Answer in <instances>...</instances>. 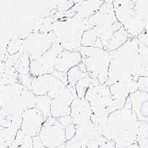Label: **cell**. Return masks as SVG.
<instances>
[{"mask_svg":"<svg viewBox=\"0 0 148 148\" xmlns=\"http://www.w3.org/2000/svg\"><path fill=\"white\" fill-rule=\"evenodd\" d=\"M110 52L108 86L123 81H137L142 76L148 77V48L137 37H129L124 45Z\"/></svg>","mask_w":148,"mask_h":148,"instance_id":"cell-1","label":"cell"},{"mask_svg":"<svg viewBox=\"0 0 148 148\" xmlns=\"http://www.w3.org/2000/svg\"><path fill=\"white\" fill-rule=\"evenodd\" d=\"M139 120L132 109L129 97L123 109L112 112L101 127L103 136L122 148L137 143Z\"/></svg>","mask_w":148,"mask_h":148,"instance_id":"cell-2","label":"cell"},{"mask_svg":"<svg viewBox=\"0 0 148 148\" xmlns=\"http://www.w3.org/2000/svg\"><path fill=\"white\" fill-rule=\"evenodd\" d=\"M36 96L19 82L4 85L0 89V109L13 116H22L27 109L35 107Z\"/></svg>","mask_w":148,"mask_h":148,"instance_id":"cell-3","label":"cell"},{"mask_svg":"<svg viewBox=\"0 0 148 148\" xmlns=\"http://www.w3.org/2000/svg\"><path fill=\"white\" fill-rule=\"evenodd\" d=\"M91 110L90 121L100 127H102L107 118L112 112L116 111L114 101L107 84H98L90 87L85 95Z\"/></svg>","mask_w":148,"mask_h":148,"instance_id":"cell-4","label":"cell"},{"mask_svg":"<svg viewBox=\"0 0 148 148\" xmlns=\"http://www.w3.org/2000/svg\"><path fill=\"white\" fill-rule=\"evenodd\" d=\"M80 53L82 63L86 66L90 76L97 80L100 84H106L111 52L98 47L82 46Z\"/></svg>","mask_w":148,"mask_h":148,"instance_id":"cell-5","label":"cell"},{"mask_svg":"<svg viewBox=\"0 0 148 148\" xmlns=\"http://www.w3.org/2000/svg\"><path fill=\"white\" fill-rule=\"evenodd\" d=\"M85 29L79 22H60L54 25L56 40L64 50L79 51L82 47V40Z\"/></svg>","mask_w":148,"mask_h":148,"instance_id":"cell-6","label":"cell"},{"mask_svg":"<svg viewBox=\"0 0 148 148\" xmlns=\"http://www.w3.org/2000/svg\"><path fill=\"white\" fill-rule=\"evenodd\" d=\"M48 96L51 99V116L60 118L69 116L73 101L78 97L75 88L61 82Z\"/></svg>","mask_w":148,"mask_h":148,"instance_id":"cell-7","label":"cell"},{"mask_svg":"<svg viewBox=\"0 0 148 148\" xmlns=\"http://www.w3.org/2000/svg\"><path fill=\"white\" fill-rule=\"evenodd\" d=\"M38 136L45 147L58 148L65 144V128L56 118H47Z\"/></svg>","mask_w":148,"mask_h":148,"instance_id":"cell-8","label":"cell"},{"mask_svg":"<svg viewBox=\"0 0 148 148\" xmlns=\"http://www.w3.org/2000/svg\"><path fill=\"white\" fill-rule=\"evenodd\" d=\"M63 49L56 40L49 51L30 60V74L34 77L51 75L54 72L56 61Z\"/></svg>","mask_w":148,"mask_h":148,"instance_id":"cell-9","label":"cell"},{"mask_svg":"<svg viewBox=\"0 0 148 148\" xmlns=\"http://www.w3.org/2000/svg\"><path fill=\"white\" fill-rule=\"evenodd\" d=\"M82 148H94L107 141L97 124L90 121L75 125Z\"/></svg>","mask_w":148,"mask_h":148,"instance_id":"cell-10","label":"cell"},{"mask_svg":"<svg viewBox=\"0 0 148 148\" xmlns=\"http://www.w3.org/2000/svg\"><path fill=\"white\" fill-rule=\"evenodd\" d=\"M56 41L53 34H36L22 41V48L29 56V59L40 56L49 51Z\"/></svg>","mask_w":148,"mask_h":148,"instance_id":"cell-11","label":"cell"},{"mask_svg":"<svg viewBox=\"0 0 148 148\" xmlns=\"http://www.w3.org/2000/svg\"><path fill=\"white\" fill-rule=\"evenodd\" d=\"M45 120L41 112L36 107L27 109L22 114L20 130L33 138L39 135Z\"/></svg>","mask_w":148,"mask_h":148,"instance_id":"cell-12","label":"cell"},{"mask_svg":"<svg viewBox=\"0 0 148 148\" xmlns=\"http://www.w3.org/2000/svg\"><path fill=\"white\" fill-rule=\"evenodd\" d=\"M109 86L116 110L123 109L129 94L138 90V85L136 80L118 82Z\"/></svg>","mask_w":148,"mask_h":148,"instance_id":"cell-13","label":"cell"},{"mask_svg":"<svg viewBox=\"0 0 148 148\" xmlns=\"http://www.w3.org/2000/svg\"><path fill=\"white\" fill-rule=\"evenodd\" d=\"M61 82H63L53 74L36 76L32 81L31 91L36 96L48 95L51 91L54 90Z\"/></svg>","mask_w":148,"mask_h":148,"instance_id":"cell-14","label":"cell"},{"mask_svg":"<svg viewBox=\"0 0 148 148\" xmlns=\"http://www.w3.org/2000/svg\"><path fill=\"white\" fill-rule=\"evenodd\" d=\"M91 115L92 110L90 104L86 100L77 97L73 101L71 106L70 116L75 125L90 121Z\"/></svg>","mask_w":148,"mask_h":148,"instance_id":"cell-15","label":"cell"},{"mask_svg":"<svg viewBox=\"0 0 148 148\" xmlns=\"http://www.w3.org/2000/svg\"><path fill=\"white\" fill-rule=\"evenodd\" d=\"M132 109L139 121H148V93L137 90L129 94Z\"/></svg>","mask_w":148,"mask_h":148,"instance_id":"cell-16","label":"cell"},{"mask_svg":"<svg viewBox=\"0 0 148 148\" xmlns=\"http://www.w3.org/2000/svg\"><path fill=\"white\" fill-rule=\"evenodd\" d=\"M81 62L82 56L80 53V50L68 51L63 49L57 59L55 71L67 73L71 68L78 66Z\"/></svg>","mask_w":148,"mask_h":148,"instance_id":"cell-17","label":"cell"},{"mask_svg":"<svg viewBox=\"0 0 148 148\" xmlns=\"http://www.w3.org/2000/svg\"><path fill=\"white\" fill-rule=\"evenodd\" d=\"M128 39L129 35L124 26H122L112 34L106 44L105 50L109 51H115L127 42Z\"/></svg>","mask_w":148,"mask_h":148,"instance_id":"cell-18","label":"cell"},{"mask_svg":"<svg viewBox=\"0 0 148 148\" xmlns=\"http://www.w3.org/2000/svg\"><path fill=\"white\" fill-rule=\"evenodd\" d=\"M98 84H100V82L96 79H94V78H92L91 76L87 75L86 77H83L75 86L78 97L84 98L88 90L92 86H94Z\"/></svg>","mask_w":148,"mask_h":148,"instance_id":"cell-19","label":"cell"},{"mask_svg":"<svg viewBox=\"0 0 148 148\" xmlns=\"http://www.w3.org/2000/svg\"><path fill=\"white\" fill-rule=\"evenodd\" d=\"M87 75H90L88 74L84 64L81 62L78 66L71 68L67 72L68 85H70L72 87H75L76 83L79 82L80 79Z\"/></svg>","mask_w":148,"mask_h":148,"instance_id":"cell-20","label":"cell"},{"mask_svg":"<svg viewBox=\"0 0 148 148\" xmlns=\"http://www.w3.org/2000/svg\"><path fill=\"white\" fill-rule=\"evenodd\" d=\"M8 148H33V137L19 130Z\"/></svg>","mask_w":148,"mask_h":148,"instance_id":"cell-21","label":"cell"},{"mask_svg":"<svg viewBox=\"0 0 148 148\" xmlns=\"http://www.w3.org/2000/svg\"><path fill=\"white\" fill-rule=\"evenodd\" d=\"M18 131L0 126V148H8L12 143Z\"/></svg>","mask_w":148,"mask_h":148,"instance_id":"cell-22","label":"cell"},{"mask_svg":"<svg viewBox=\"0 0 148 148\" xmlns=\"http://www.w3.org/2000/svg\"><path fill=\"white\" fill-rule=\"evenodd\" d=\"M35 107L41 112L45 119L51 116V99L48 95L36 96Z\"/></svg>","mask_w":148,"mask_h":148,"instance_id":"cell-23","label":"cell"},{"mask_svg":"<svg viewBox=\"0 0 148 148\" xmlns=\"http://www.w3.org/2000/svg\"><path fill=\"white\" fill-rule=\"evenodd\" d=\"M133 9L136 15L148 25V0H133Z\"/></svg>","mask_w":148,"mask_h":148,"instance_id":"cell-24","label":"cell"},{"mask_svg":"<svg viewBox=\"0 0 148 148\" xmlns=\"http://www.w3.org/2000/svg\"><path fill=\"white\" fill-rule=\"evenodd\" d=\"M137 143L142 148H148V122L139 121L138 124Z\"/></svg>","mask_w":148,"mask_h":148,"instance_id":"cell-25","label":"cell"},{"mask_svg":"<svg viewBox=\"0 0 148 148\" xmlns=\"http://www.w3.org/2000/svg\"><path fill=\"white\" fill-rule=\"evenodd\" d=\"M65 148H82L81 142L78 136V134H76L71 139L66 140Z\"/></svg>","mask_w":148,"mask_h":148,"instance_id":"cell-26","label":"cell"},{"mask_svg":"<svg viewBox=\"0 0 148 148\" xmlns=\"http://www.w3.org/2000/svg\"><path fill=\"white\" fill-rule=\"evenodd\" d=\"M137 85H138V90L143 91L148 93V77H139L137 80Z\"/></svg>","mask_w":148,"mask_h":148,"instance_id":"cell-27","label":"cell"},{"mask_svg":"<svg viewBox=\"0 0 148 148\" xmlns=\"http://www.w3.org/2000/svg\"><path fill=\"white\" fill-rule=\"evenodd\" d=\"M137 39L141 44L148 48V25H147L142 33L137 36Z\"/></svg>","mask_w":148,"mask_h":148,"instance_id":"cell-28","label":"cell"},{"mask_svg":"<svg viewBox=\"0 0 148 148\" xmlns=\"http://www.w3.org/2000/svg\"><path fill=\"white\" fill-rule=\"evenodd\" d=\"M94 148H116L115 143L111 140H107L105 143H103L99 146H97Z\"/></svg>","mask_w":148,"mask_h":148,"instance_id":"cell-29","label":"cell"},{"mask_svg":"<svg viewBox=\"0 0 148 148\" xmlns=\"http://www.w3.org/2000/svg\"><path fill=\"white\" fill-rule=\"evenodd\" d=\"M33 148H45L41 140L38 136L33 138Z\"/></svg>","mask_w":148,"mask_h":148,"instance_id":"cell-30","label":"cell"},{"mask_svg":"<svg viewBox=\"0 0 148 148\" xmlns=\"http://www.w3.org/2000/svg\"><path fill=\"white\" fill-rule=\"evenodd\" d=\"M122 148H142L140 146L136 143H133V144H131V145L126 146V147H124Z\"/></svg>","mask_w":148,"mask_h":148,"instance_id":"cell-31","label":"cell"},{"mask_svg":"<svg viewBox=\"0 0 148 148\" xmlns=\"http://www.w3.org/2000/svg\"><path fill=\"white\" fill-rule=\"evenodd\" d=\"M45 148H48V147H45ZM58 148H65V144L63 146H61V147H58Z\"/></svg>","mask_w":148,"mask_h":148,"instance_id":"cell-32","label":"cell"},{"mask_svg":"<svg viewBox=\"0 0 148 148\" xmlns=\"http://www.w3.org/2000/svg\"><path fill=\"white\" fill-rule=\"evenodd\" d=\"M147 122H148V121H147Z\"/></svg>","mask_w":148,"mask_h":148,"instance_id":"cell-33","label":"cell"}]
</instances>
